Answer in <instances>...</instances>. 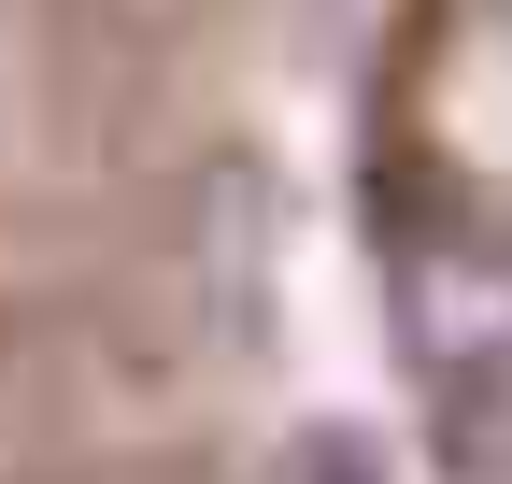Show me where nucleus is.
Returning <instances> with one entry per match:
<instances>
[{"label": "nucleus", "mask_w": 512, "mask_h": 484, "mask_svg": "<svg viewBox=\"0 0 512 484\" xmlns=\"http://www.w3.org/2000/svg\"><path fill=\"white\" fill-rule=\"evenodd\" d=\"M399 328L456 413L512 399V214H441L399 242Z\"/></svg>", "instance_id": "1"}, {"label": "nucleus", "mask_w": 512, "mask_h": 484, "mask_svg": "<svg viewBox=\"0 0 512 484\" xmlns=\"http://www.w3.org/2000/svg\"><path fill=\"white\" fill-rule=\"evenodd\" d=\"M456 428H470V470H484V484H512V399H484V413H456Z\"/></svg>", "instance_id": "3"}, {"label": "nucleus", "mask_w": 512, "mask_h": 484, "mask_svg": "<svg viewBox=\"0 0 512 484\" xmlns=\"http://www.w3.org/2000/svg\"><path fill=\"white\" fill-rule=\"evenodd\" d=\"M285 484H384V456H370L356 428H313V442L285 456Z\"/></svg>", "instance_id": "2"}]
</instances>
